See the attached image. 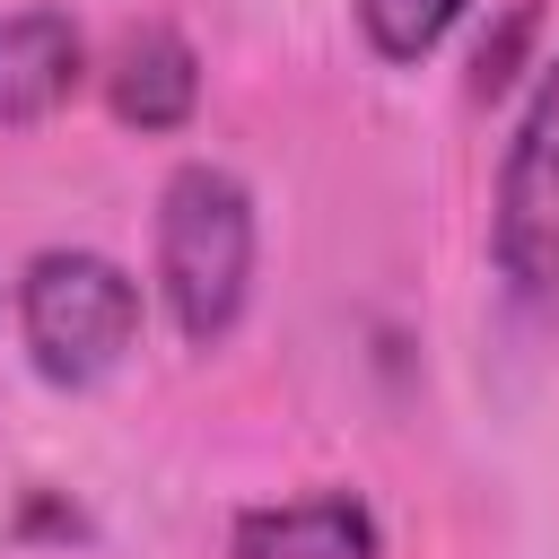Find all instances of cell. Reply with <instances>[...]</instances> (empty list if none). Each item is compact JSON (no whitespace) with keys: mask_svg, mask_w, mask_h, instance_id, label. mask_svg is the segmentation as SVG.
<instances>
[{"mask_svg":"<svg viewBox=\"0 0 559 559\" xmlns=\"http://www.w3.org/2000/svg\"><path fill=\"white\" fill-rule=\"evenodd\" d=\"M157 288L175 306V332L192 349L227 341L236 314H245V288H253V192L192 157L166 175L157 192Z\"/></svg>","mask_w":559,"mask_h":559,"instance_id":"1","label":"cell"},{"mask_svg":"<svg viewBox=\"0 0 559 559\" xmlns=\"http://www.w3.org/2000/svg\"><path fill=\"white\" fill-rule=\"evenodd\" d=\"M498 271L524 306H559V52L515 122V148L498 166Z\"/></svg>","mask_w":559,"mask_h":559,"instance_id":"3","label":"cell"},{"mask_svg":"<svg viewBox=\"0 0 559 559\" xmlns=\"http://www.w3.org/2000/svg\"><path fill=\"white\" fill-rule=\"evenodd\" d=\"M17 332H26V358L44 384H70V393L105 384L140 341V280L105 253L52 245L17 280Z\"/></svg>","mask_w":559,"mask_h":559,"instance_id":"2","label":"cell"},{"mask_svg":"<svg viewBox=\"0 0 559 559\" xmlns=\"http://www.w3.org/2000/svg\"><path fill=\"white\" fill-rule=\"evenodd\" d=\"M236 559H384V542L349 489H314V498L253 507L236 524Z\"/></svg>","mask_w":559,"mask_h":559,"instance_id":"5","label":"cell"},{"mask_svg":"<svg viewBox=\"0 0 559 559\" xmlns=\"http://www.w3.org/2000/svg\"><path fill=\"white\" fill-rule=\"evenodd\" d=\"M463 9L472 0H358V26H367V44L384 61H428Z\"/></svg>","mask_w":559,"mask_h":559,"instance_id":"7","label":"cell"},{"mask_svg":"<svg viewBox=\"0 0 559 559\" xmlns=\"http://www.w3.org/2000/svg\"><path fill=\"white\" fill-rule=\"evenodd\" d=\"M79 87V26L61 9H17L0 17V131H26L61 114Z\"/></svg>","mask_w":559,"mask_h":559,"instance_id":"4","label":"cell"},{"mask_svg":"<svg viewBox=\"0 0 559 559\" xmlns=\"http://www.w3.org/2000/svg\"><path fill=\"white\" fill-rule=\"evenodd\" d=\"M192 96H201L192 44H183L175 26H140V35L122 44V61H114V114H122L131 131H175V122L192 114Z\"/></svg>","mask_w":559,"mask_h":559,"instance_id":"6","label":"cell"}]
</instances>
